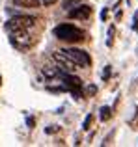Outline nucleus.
<instances>
[{
    "label": "nucleus",
    "mask_w": 138,
    "mask_h": 147,
    "mask_svg": "<svg viewBox=\"0 0 138 147\" xmlns=\"http://www.w3.org/2000/svg\"><path fill=\"white\" fill-rule=\"evenodd\" d=\"M41 73H43V76H45V78L52 80V78H58L60 67H51V65H45V67L41 69Z\"/></svg>",
    "instance_id": "0eeeda50"
},
{
    "label": "nucleus",
    "mask_w": 138,
    "mask_h": 147,
    "mask_svg": "<svg viewBox=\"0 0 138 147\" xmlns=\"http://www.w3.org/2000/svg\"><path fill=\"white\" fill-rule=\"evenodd\" d=\"M86 91H88V93H91V95H95V93H97V86H88Z\"/></svg>",
    "instance_id": "4468645a"
},
{
    "label": "nucleus",
    "mask_w": 138,
    "mask_h": 147,
    "mask_svg": "<svg viewBox=\"0 0 138 147\" xmlns=\"http://www.w3.org/2000/svg\"><path fill=\"white\" fill-rule=\"evenodd\" d=\"M101 114H99V119H101V121H108L110 117H112V108L110 106H101Z\"/></svg>",
    "instance_id": "1a4fd4ad"
},
{
    "label": "nucleus",
    "mask_w": 138,
    "mask_h": 147,
    "mask_svg": "<svg viewBox=\"0 0 138 147\" xmlns=\"http://www.w3.org/2000/svg\"><path fill=\"white\" fill-rule=\"evenodd\" d=\"M110 75H112V69H110V65H106V67H105V71H103V80L106 82V80L110 78Z\"/></svg>",
    "instance_id": "9b49d317"
},
{
    "label": "nucleus",
    "mask_w": 138,
    "mask_h": 147,
    "mask_svg": "<svg viewBox=\"0 0 138 147\" xmlns=\"http://www.w3.org/2000/svg\"><path fill=\"white\" fill-rule=\"evenodd\" d=\"M26 123H28V127H30V129H32V127H34V123H36V121H34V119L30 117V119H28V121H26Z\"/></svg>",
    "instance_id": "a211bd4d"
},
{
    "label": "nucleus",
    "mask_w": 138,
    "mask_h": 147,
    "mask_svg": "<svg viewBox=\"0 0 138 147\" xmlns=\"http://www.w3.org/2000/svg\"><path fill=\"white\" fill-rule=\"evenodd\" d=\"M54 36L62 41H71V43H80V41H84V32L80 28H76L75 24H69V22H64V24L56 26Z\"/></svg>",
    "instance_id": "f257e3e1"
},
{
    "label": "nucleus",
    "mask_w": 138,
    "mask_h": 147,
    "mask_svg": "<svg viewBox=\"0 0 138 147\" xmlns=\"http://www.w3.org/2000/svg\"><path fill=\"white\" fill-rule=\"evenodd\" d=\"M91 119H93V117H91V114H90V115H86V119H84V123H82V129H84V130H90Z\"/></svg>",
    "instance_id": "9d476101"
},
{
    "label": "nucleus",
    "mask_w": 138,
    "mask_h": 147,
    "mask_svg": "<svg viewBox=\"0 0 138 147\" xmlns=\"http://www.w3.org/2000/svg\"><path fill=\"white\" fill-rule=\"evenodd\" d=\"M62 52L66 54V56H67L71 61H75V63H76V67H88V65L91 63L90 54H88L86 50H82V49H76V47H67V49H64Z\"/></svg>",
    "instance_id": "7ed1b4c3"
},
{
    "label": "nucleus",
    "mask_w": 138,
    "mask_h": 147,
    "mask_svg": "<svg viewBox=\"0 0 138 147\" xmlns=\"http://www.w3.org/2000/svg\"><path fill=\"white\" fill-rule=\"evenodd\" d=\"M0 84H2V76H0Z\"/></svg>",
    "instance_id": "6ab92c4d"
},
{
    "label": "nucleus",
    "mask_w": 138,
    "mask_h": 147,
    "mask_svg": "<svg viewBox=\"0 0 138 147\" xmlns=\"http://www.w3.org/2000/svg\"><path fill=\"white\" fill-rule=\"evenodd\" d=\"M67 15H69V19H80V21H86V19L91 15V6L82 4V6L71 7V9L67 11Z\"/></svg>",
    "instance_id": "39448f33"
},
{
    "label": "nucleus",
    "mask_w": 138,
    "mask_h": 147,
    "mask_svg": "<svg viewBox=\"0 0 138 147\" xmlns=\"http://www.w3.org/2000/svg\"><path fill=\"white\" fill-rule=\"evenodd\" d=\"M45 132H47V134H54V132H58V127H56V125L47 127V129H45Z\"/></svg>",
    "instance_id": "ddd939ff"
},
{
    "label": "nucleus",
    "mask_w": 138,
    "mask_h": 147,
    "mask_svg": "<svg viewBox=\"0 0 138 147\" xmlns=\"http://www.w3.org/2000/svg\"><path fill=\"white\" fill-rule=\"evenodd\" d=\"M37 21L36 15H28V13H15L13 17L9 19V22L6 24L7 30L11 28H30V26H34Z\"/></svg>",
    "instance_id": "20e7f679"
},
{
    "label": "nucleus",
    "mask_w": 138,
    "mask_h": 147,
    "mask_svg": "<svg viewBox=\"0 0 138 147\" xmlns=\"http://www.w3.org/2000/svg\"><path fill=\"white\" fill-rule=\"evenodd\" d=\"M106 15H108V7H103V11H101V21H105Z\"/></svg>",
    "instance_id": "dca6fc26"
},
{
    "label": "nucleus",
    "mask_w": 138,
    "mask_h": 147,
    "mask_svg": "<svg viewBox=\"0 0 138 147\" xmlns=\"http://www.w3.org/2000/svg\"><path fill=\"white\" fill-rule=\"evenodd\" d=\"M56 2H58V0H41L43 6H52V4H56Z\"/></svg>",
    "instance_id": "2eb2a0df"
},
{
    "label": "nucleus",
    "mask_w": 138,
    "mask_h": 147,
    "mask_svg": "<svg viewBox=\"0 0 138 147\" xmlns=\"http://www.w3.org/2000/svg\"><path fill=\"white\" fill-rule=\"evenodd\" d=\"M76 2H78V0H64V7H66V9H71Z\"/></svg>",
    "instance_id": "f8f14e48"
},
{
    "label": "nucleus",
    "mask_w": 138,
    "mask_h": 147,
    "mask_svg": "<svg viewBox=\"0 0 138 147\" xmlns=\"http://www.w3.org/2000/svg\"><path fill=\"white\" fill-rule=\"evenodd\" d=\"M9 32V41H11V45H15L17 49H21V50H24V49H28L30 47V34H28V28H11V30H7Z\"/></svg>",
    "instance_id": "f03ea898"
},
{
    "label": "nucleus",
    "mask_w": 138,
    "mask_h": 147,
    "mask_svg": "<svg viewBox=\"0 0 138 147\" xmlns=\"http://www.w3.org/2000/svg\"><path fill=\"white\" fill-rule=\"evenodd\" d=\"M133 30H135V32H138V19H135V24H133Z\"/></svg>",
    "instance_id": "f3484780"
},
{
    "label": "nucleus",
    "mask_w": 138,
    "mask_h": 147,
    "mask_svg": "<svg viewBox=\"0 0 138 147\" xmlns=\"http://www.w3.org/2000/svg\"><path fill=\"white\" fill-rule=\"evenodd\" d=\"M15 6H19V7H39L41 0H15Z\"/></svg>",
    "instance_id": "6e6552de"
},
{
    "label": "nucleus",
    "mask_w": 138,
    "mask_h": 147,
    "mask_svg": "<svg viewBox=\"0 0 138 147\" xmlns=\"http://www.w3.org/2000/svg\"><path fill=\"white\" fill-rule=\"evenodd\" d=\"M52 58H54V60L60 63L62 71H66V73H71V71H75L76 63H75V61H71V60H69V58H67L66 54L62 52V50H60V52H54V54H52Z\"/></svg>",
    "instance_id": "423d86ee"
}]
</instances>
